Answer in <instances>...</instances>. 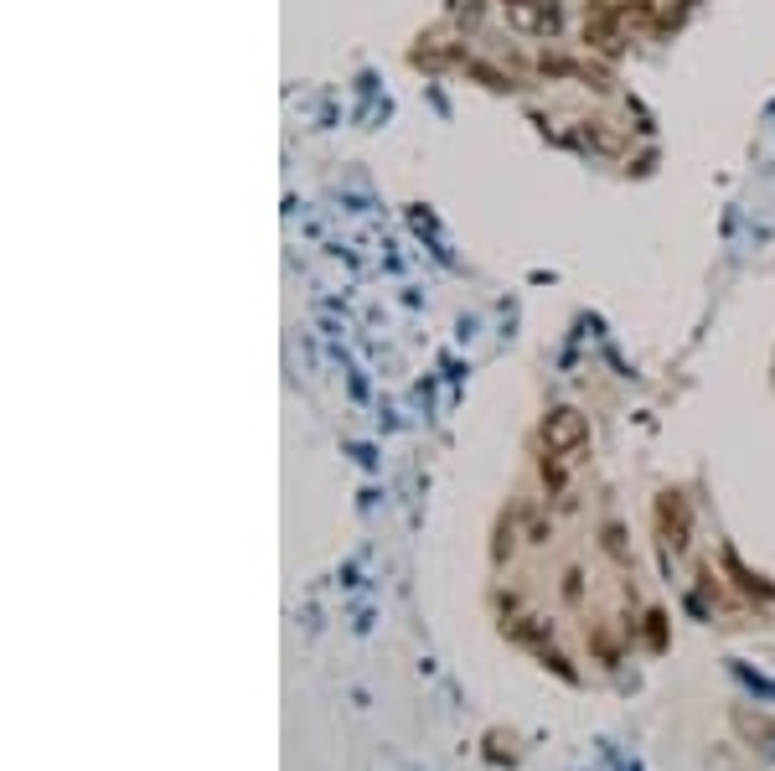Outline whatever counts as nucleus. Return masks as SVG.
Here are the masks:
<instances>
[{
  "instance_id": "423d86ee",
  "label": "nucleus",
  "mask_w": 775,
  "mask_h": 771,
  "mask_svg": "<svg viewBox=\"0 0 775 771\" xmlns=\"http://www.w3.org/2000/svg\"><path fill=\"white\" fill-rule=\"evenodd\" d=\"M580 580H584L580 570H568V575H564V601L568 605H580Z\"/></svg>"
},
{
  "instance_id": "f03ea898",
  "label": "nucleus",
  "mask_w": 775,
  "mask_h": 771,
  "mask_svg": "<svg viewBox=\"0 0 775 771\" xmlns=\"http://www.w3.org/2000/svg\"><path fill=\"white\" fill-rule=\"evenodd\" d=\"M537 435H543V451L553 455H580L584 445H590V420H584V409L574 404H558L543 414V424H537Z\"/></svg>"
},
{
  "instance_id": "20e7f679",
  "label": "nucleus",
  "mask_w": 775,
  "mask_h": 771,
  "mask_svg": "<svg viewBox=\"0 0 775 771\" xmlns=\"http://www.w3.org/2000/svg\"><path fill=\"white\" fill-rule=\"evenodd\" d=\"M656 518H662V529L672 533L667 544L672 549H687V508H683V498H672V492H667V498L656 502Z\"/></svg>"
},
{
  "instance_id": "7ed1b4c3",
  "label": "nucleus",
  "mask_w": 775,
  "mask_h": 771,
  "mask_svg": "<svg viewBox=\"0 0 775 771\" xmlns=\"http://www.w3.org/2000/svg\"><path fill=\"white\" fill-rule=\"evenodd\" d=\"M507 6V21L527 37H558L564 31V6L558 0H502Z\"/></svg>"
},
{
  "instance_id": "39448f33",
  "label": "nucleus",
  "mask_w": 775,
  "mask_h": 771,
  "mask_svg": "<svg viewBox=\"0 0 775 771\" xmlns=\"http://www.w3.org/2000/svg\"><path fill=\"white\" fill-rule=\"evenodd\" d=\"M600 544H605V554H611L615 564H626V560H631V549H626V533H621V523H605V539H600Z\"/></svg>"
},
{
  "instance_id": "f257e3e1",
  "label": "nucleus",
  "mask_w": 775,
  "mask_h": 771,
  "mask_svg": "<svg viewBox=\"0 0 775 771\" xmlns=\"http://www.w3.org/2000/svg\"><path fill=\"white\" fill-rule=\"evenodd\" d=\"M626 21H631V11L621 0H590V11H584V47L595 58H615L621 37H626Z\"/></svg>"
}]
</instances>
